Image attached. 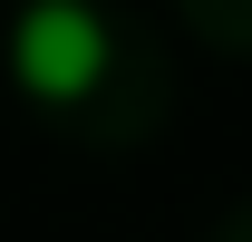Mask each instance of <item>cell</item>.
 Instances as JSON below:
<instances>
[{
  "label": "cell",
  "mask_w": 252,
  "mask_h": 242,
  "mask_svg": "<svg viewBox=\"0 0 252 242\" xmlns=\"http://www.w3.org/2000/svg\"><path fill=\"white\" fill-rule=\"evenodd\" d=\"M107 20H97L88 0H30L20 20H10V78L39 97V107H78V97H97V78H107Z\"/></svg>",
  "instance_id": "6da1fadb"
}]
</instances>
